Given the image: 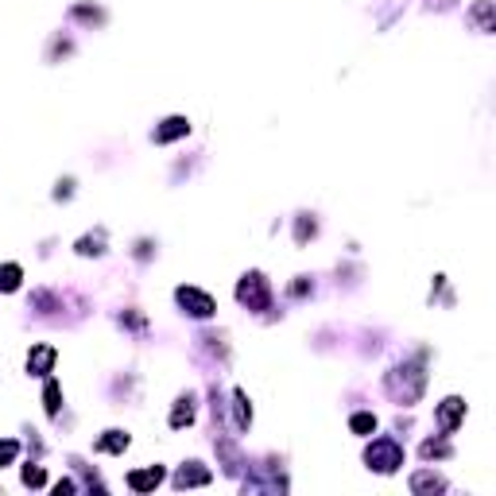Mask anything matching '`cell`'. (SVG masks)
Segmentation results:
<instances>
[{"mask_svg":"<svg viewBox=\"0 0 496 496\" xmlns=\"http://www.w3.org/2000/svg\"><path fill=\"white\" fill-rule=\"evenodd\" d=\"M175 299H178V306H183L186 314H194V318H214V299L205 291H198V287H178L175 291Z\"/></svg>","mask_w":496,"mask_h":496,"instance_id":"4","label":"cell"},{"mask_svg":"<svg viewBox=\"0 0 496 496\" xmlns=\"http://www.w3.org/2000/svg\"><path fill=\"white\" fill-rule=\"evenodd\" d=\"M349 427L357 430V434H369V430H376V415H353Z\"/></svg>","mask_w":496,"mask_h":496,"instance_id":"17","label":"cell"},{"mask_svg":"<svg viewBox=\"0 0 496 496\" xmlns=\"http://www.w3.org/2000/svg\"><path fill=\"white\" fill-rule=\"evenodd\" d=\"M237 299L248 306V311H264L268 306V299H272V291H268V279H264L260 272H248L241 279V287H237Z\"/></svg>","mask_w":496,"mask_h":496,"instance_id":"3","label":"cell"},{"mask_svg":"<svg viewBox=\"0 0 496 496\" xmlns=\"http://www.w3.org/2000/svg\"><path fill=\"white\" fill-rule=\"evenodd\" d=\"M202 461H186L183 469H178V477H175V485L178 488H186V485H210V469H198Z\"/></svg>","mask_w":496,"mask_h":496,"instance_id":"8","label":"cell"},{"mask_svg":"<svg viewBox=\"0 0 496 496\" xmlns=\"http://www.w3.org/2000/svg\"><path fill=\"white\" fill-rule=\"evenodd\" d=\"M55 493H59V496H62V493H74V481H59V485H55Z\"/></svg>","mask_w":496,"mask_h":496,"instance_id":"21","label":"cell"},{"mask_svg":"<svg viewBox=\"0 0 496 496\" xmlns=\"http://www.w3.org/2000/svg\"><path fill=\"white\" fill-rule=\"evenodd\" d=\"M20 264H4V268H0V291H16V287H20Z\"/></svg>","mask_w":496,"mask_h":496,"instance_id":"14","label":"cell"},{"mask_svg":"<svg viewBox=\"0 0 496 496\" xmlns=\"http://www.w3.org/2000/svg\"><path fill=\"white\" fill-rule=\"evenodd\" d=\"M55 369V349L50 345H35L28 357V372H35V376H47V372Z\"/></svg>","mask_w":496,"mask_h":496,"instance_id":"7","label":"cell"},{"mask_svg":"<svg viewBox=\"0 0 496 496\" xmlns=\"http://www.w3.org/2000/svg\"><path fill=\"white\" fill-rule=\"evenodd\" d=\"M190 423H194V396H178L175 411H171V427L183 430V427H190Z\"/></svg>","mask_w":496,"mask_h":496,"instance_id":"11","label":"cell"},{"mask_svg":"<svg viewBox=\"0 0 496 496\" xmlns=\"http://www.w3.org/2000/svg\"><path fill=\"white\" fill-rule=\"evenodd\" d=\"M163 481V469L151 466V469H140V473H128V488H136V493H147V488H156Z\"/></svg>","mask_w":496,"mask_h":496,"instance_id":"9","label":"cell"},{"mask_svg":"<svg viewBox=\"0 0 496 496\" xmlns=\"http://www.w3.org/2000/svg\"><path fill=\"white\" fill-rule=\"evenodd\" d=\"M16 454H20V442H0V466H8Z\"/></svg>","mask_w":496,"mask_h":496,"instance_id":"19","label":"cell"},{"mask_svg":"<svg viewBox=\"0 0 496 496\" xmlns=\"http://www.w3.org/2000/svg\"><path fill=\"white\" fill-rule=\"evenodd\" d=\"M59 384L55 380H47V392H43V403H47V415H59Z\"/></svg>","mask_w":496,"mask_h":496,"instance_id":"16","label":"cell"},{"mask_svg":"<svg viewBox=\"0 0 496 496\" xmlns=\"http://www.w3.org/2000/svg\"><path fill=\"white\" fill-rule=\"evenodd\" d=\"M186 132H190V120H186V117H167L163 128H156V132H151V140H156V144H171V140L186 136Z\"/></svg>","mask_w":496,"mask_h":496,"instance_id":"6","label":"cell"},{"mask_svg":"<svg viewBox=\"0 0 496 496\" xmlns=\"http://www.w3.org/2000/svg\"><path fill=\"white\" fill-rule=\"evenodd\" d=\"M365 461L369 469H380V473H396L403 466V446H399L396 438H376L369 450H365Z\"/></svg>","mask_w":496,"mask_h":496,"instance_id":"2","label":"cell"},{"mask_svg":"<svg viewBox=\"0 0 496 496\" xmlns=\"http://www.w3.org/2000/svg\"><path fill=\"white\" fill-rule=\"evenodd\" d=\"M461 415H466V399H442L438 403V427H442V434H450V430H457V423H461Z\"/></svg>","mask_w":496,"mask_h":496,"instance_id":"5","label":"cell"},{"mask_svg":"<svg viewBox=\"0 0 496 496\" xmlns=\"http://www.w3.org/2000/svg\"><path fill=\"white\" fill-rule=\"evenodd\" d=\"M411 488H415V493H442V488H446V481H442L438 473H427V469H423V473L411 477Z\"/></svg>","mask_w":496,"mask_h":496,"instance_id":"12","label":"cell"},{"mask_svg":"<svg viewBox=\"0 0 496 496\" xmlns=\"http://www.w3.org/2000/svg\"><path fill=\"white\" fill-rule=\"evenodd\" d=\"M450 446L446 442H423V457H446Z\"/></svg>","mask_w":496,"mask_h":496,"instance_id":"18","label":"cell"},{"mask_svg":"<svg viewBox=\"0 0 496 496\" xmlns=\"http://www.w3.org/2000/svg\"><path fill=\"white\" fill-rule=\"evenodd\" d=\"M388 392L399 399V403H415L419 396H423V388H427V372H423V353H419L415 360H403L399 369L388 372Z\"/></svg>","mask_w":496,"mask_h":496,"instance_id":"1","label":"cell"},{"mask_svg":"<svg viewBox=\"0 0 496 496\" xmlns=\"http://www.w3.org/2000/svg\"><path fill=\"white\" fill-rule=\"evenodd\" d=\"M233 403H237V427H248L252 423V407H248V399H244V392H233Z\"/></svg>","mask_w":496,"mask_h":496,"instance_id":"15","label":"cell"},{"mask_svg":"<svg viewBox=\"0 0 496 496\" xmlns=\"http://www.w3.org/2000/svg\"><path fill=\"white\" fill-rule=\"evenodd\" d=\"M469 16H473L477 31H493V4H488V0H477Z\"/></svg>","mask_w":496,"mask_h":496,"instance_id":"13","label":"cell"},{"mask_svg":"<svg viewBox=\"0 0 496 496\" xmlns=\"http://www.w3.org/2000/svg\"><path fill=\"white\" fill-rule=\"evenodd\" d=\"M93 450H98V454H120V450H128V434L125 430H105V434L93 442Z\"/></svg>","mask_w":496,"mask_h":496,"instance_id":"10","label":"cell"},{"mask_svg":"<svg viewBox=\"0 0 496 496\" xmlns=\"http://www.w3.org/2000/svg\"><path fill=\"white\" fill-rule=\"evenodd\" d=\"M24 485H31V488H39L43 485V469H24Z\"/></svg>","mask_w":496,"mask_h":496,"instance_id":"20","label":"cell"}]
</instances>
